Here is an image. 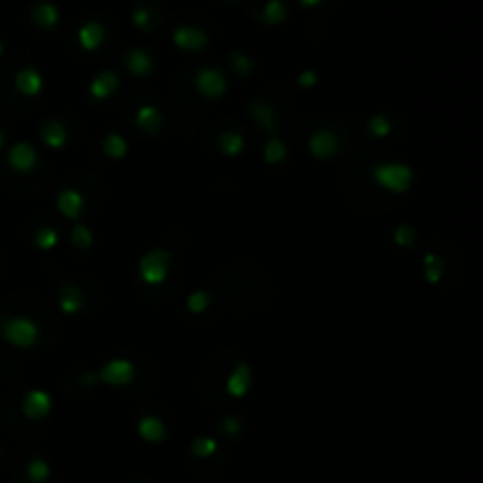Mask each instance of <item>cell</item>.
Returning <instances> with one entry per match:
<instances>
[{
	"label": "cell",
	"instance_id": "6da1fadb",
	"mask_svg": "<svg viewBox=\"0 0 483 483\" xmlns=\"http://www.w3.org/2000/svg\"><path fill=\"white\" fill-rule=\"evenodd\" d=\"M375 182L392 194H406L413 184V170L404 163H382L373 168Z\"/></svg>",
	"mask_w": 483,
	"mask_h": 483
},
{
	"label": "cell",
	"instance_id": "7a4b0ae2",
	"mask_svg": "<svg viewBox=\"0 0 483 483\" xmlns=\"http://www.w3.org/2000/svg\"><path fill=\"white\" fill-rule=\"evenodd\" d=\"M0 330H3V337L8 339L10 344L22 346V349L33 346L36 342H38V335H40L38 325H36L31 319H26V316L5 319L3 323H0Z\"/></svg>",
	"mask_w": 483,
	"mask_h": 483
},
{
	"label": "cell",
	"instance_id": "3957f363",
	"mask_svg": "<svg viewBox=\"0 0 483 483\" xmlns=\"http://www.w3.org/2000/svg\"><path fill=\"white\" fill-rule=\"evenodd\" d=\"M168 271H170V252L165 250L148 252L139 262V276L144 278V283H148V286L163 283L168 278Z\"/></svg>",
	"mask_w": 483,
	"mask_h": 483
},
{
	"label": "cell",
	"instance_id": "277c9868",
	"mask_svg": "<svg viewBox=\"0 0 483 483\" xmlns=\"http://www.w3.org/2000/svg\"><path fill=\"white\" fill-rule=\"evenodd\" d=\"M135 375H137V370H135L132 363L125 361V358H116V361H109L102 370H99L97 380L107 382V385H114V387H121V385L132 382Z\"/></svg>",
	"mask_w": 483,
	"mask_h": 483
},
{
	"label": "cell",
	"instance_id": "5b68a950",
	"mask_svg": "<svg viewBox=\"0 0 483 483\" xmlns=\"http://www.w3.org/2000/svg\"><path fill=\"white\" fill-rule=\"evenodd\" d=\"M196 88L203 97L217 99L227 92V80L217 69H201L196 73Z\"/></svg>",
	"mask_w": 483,
	"mask_h": 483
},
{
	"label": "cell",
	"instance_id": "8992f818",
	"mask_svg": "<svg viewBox=\"0 0 483 483\" xmlns=\"http://www.w3.org/2000/svg\"><path fill=\"white\" fill-rule=\"evenodd\" d=\"M309 151H312V156L321 158V160L335 156L339 151L337 135L330 132V130H319V132H314L312 139H309Z\"/></svg>",
	"mask_w": 483,
	"mask_h": 483
},
{
	"label": "cell",
	"instance_id": "52a82bcc",
	"mask_svg": "<svg viewBox=\"0 0 483 483\" xmlns=\"http://www.w3.org/2000/svg\"><path fill=\"white\" fill-rule=\"evenodd\" d=\"M8 160H10V165L17 172H29V170L36 168V163H38V153H36L33 146H29V144H24V141H20V144H15V146L10 148Z\"/></svg>",
	"mask_w": 483,
	"mask_h": 483
},
{
	"label": "cell",
	"instance_id": "ba28073f",
	"mask_svg": "<svg viewBox=\"0 0 483 483\" xmlns=\"http://www.w3.org/2000/svg\"><path fill=\"white\" fill-rule=\"evenodd\" d=\"M49 408H52V399H49V394H45L43 389H33V392H29L26 399H24V415L31 420L45 417L49 413Z\"/></svg>",
	"mask_w": 483,
	"mask_h": 483
},
{
	"label": "cell",
	"instance_id": "9c48e42d",
	"mask_svg": "<svg viewBox=\"0 0 483 483\" xmlns=\"http://www.w3.org/2000/svg\"><path fill=\"white\" fill-rule=\"evenodd\" d=\"M172 40L182 49H201L208 45V33L194 26H179L175 31V36H172Z\"/></svg>",
	"mask_w": 483,
	"mask_h": 483
},
{
	"label": "cell",
	"instance_id": "30bf717a",
	"mask_svg": "<svg viewBox=\"0 0 483 483\" xmlns=\"http://www.w3.org/2000/svg\"><path fill=\"white\" fill-rule=\"evenodd\" d=\"M250 385H252V370H250V365L238 363L236 370L229 375L227 392L231 394V396H245V392L250 389Z\"/></svg>",
	"mask_w": 483,
	"mask_h": 483
},
{
	"label": "cell",
	"instance_id": "8fae6325",
	"mask_svg": "<svg viewBox=\"0 0 483 483\" xmlns=\"http://www.w3.org/2000/svg\"><path fill=\"white\" fill-rule=\"evenodd\" d=\"M15 85L22 95L36 97V95H40V90H43V76L36 69H22L20 73H17Z\"/></svg>",
	"mask_w": 483,
	"mask_h": 483
},
{
	"label": "cell",
	"instance_id": "7c38bea8",
	"mask_svg": "<svg viewBox=\"0 0 483 483\" xmlns=\"http://www.w3.org/2000/svg\"><path fill=\"white\" fill-rule=\"evenodd\" d=\"M125 64L135 76H146V73H151V69H153L151 54H148L146 49H139V47L130 49L128 57H125Z\"/></svg>",
	"mask_w": 483,
	"mask_h": 483
},
{
	"label": "cell",
	"instance_id": "4fadbf2b",
	"mask_svg": "<svg viewBox=\"0 0 483 483\" xmlns=\"http://www.w3.org/2000/svg\"><path fill=\"white\" fill-rule=\"evenodd\" d=\"M116 88H118V76H116L114 71H104V73H99L95 80H92L90 95L95 99H107Z\"/></svg>",
	"mask_w": 483,
	"mask_h": 483
},
{
	"label": "cell",
	"instance_id": "5bb4252c",
	"mask_svg": "<svg viewBox=\"0 0 483 483\" xmlns=\"http://www.w3.org/2000/svg\"><path fill=\"white\" fill-rule=\"evenodd\" d=\"M59 213L66 215V217H78V213L83 210V196L78 194L76 189H64L57 198Z\"/></svg>",
	"mask_w": 483,
	"mask_h": 483
},
{
	"label": "cell",
	"instance_id": "9a60e30c",
	"mask_svg": "<svg viewBox=\"0 0 483 483\" xmlns=\"http://www.w3.org/2000/svg\"><path fill=\"white\" fill-rule=\"evenodd\" d=\"M78 40L85 49H97L104 40V26L99 22H88L83 24L78 31Z\"/></svg>",
	"mask_w": 483,
	"mask_h": 483
},
{
	"label": "cell",
	"instance_id": "2e32d148",
	"mask_svg": "<svg viewBox=\"0 0 483 483\" xmlns=\"http://www.w3.org/2000/svg\"><path fill=\"white\" fill-rule=\"evenodd\" d=\"M31 15H33V22L43 29H52V26H57V22H59V10H57V5H52V3H38Z\"/></svg>",
	"mask_w": 483,
	"mask_h": 483
},
{
	"label": "cell",
	"instance_id": "e0dca14e",
	"mask_svg": "<svg viewBox=\"0 0 483 483\" xmlns=\"http://www.w3.org/2000/svg\"><path fill=\"white\" fill-rule=\"evenodd\" d=\"M139 436L144 438V441H151V443H156L160 441V438H165V424L160 422L158 417H144V420H139Z\"/></svg>",
	"mask_w": 483,
	"mask_h": 483
},
{
	"label": "cell",
	"instance_id": "ac0fdd59",
	"mask_svg": "<svg viewBox=\"0 0 483 483\" xmlns=\"http://www.w3.org/2000/svg\"><path fill=\"white\" fill-rule=\"evenodd\" d=\"M43 139H45L47 146L61 148V146H64V141H66L64 125H59V123H45V128H43Z\"/></svg>",
	"mask_w": 483,
	"mask_h": 483
},
{
	"label": "cell",
	"instance_id": "d6986e66",
	"mask_svg": "<svg viewBox=\"0 0 483 483\" xmlns=\"http://www.w3.org/2000/svg\"><path fill=\"white\" fill-rule=\"evenodd\" d=\"M61 309H64L66 314H76L80 307H83V295H80L78 288L73 286H64V290H61V300H59Z\"/></svg>",
	"mask_w": 483,
	"mask_h": 483
},
{
	"label": "cell",
	"instance_id": "ffe728a7",
	"mask_svg": "<svg viewBox=\"0 0 483 483\" xmlns=\"http://www.w3.org/2000/svg\"><path fill=\"white\" fill-rule=\"evenodd\" d=\"M160 114L153 107H141L137 111V125L141 130H146V132H156V130L160 128Z\"/></svg>",
	"mask_w": 483,
	"mask_h": 483
},
{
	"label": "cell",
	"instance_id": "44dd1931",
	"mask_svg": "<svg viewBox=\"0 0 483 483\" xmlns=\"http://www.w3.org/2000/svg\"><path fill=\"white\" fill-rule=\"evenodd\" d=\"M262 17L266 24H281L286 20V3H283V0H269V3L264 5Z\"/></svg>",
	"mask_w": 483,
	"mask_h": 483
},
{
	"label": "cell",
	"instance_id": "7402d4cb",
	"mask_svg": "<svg viewBox=\"0 0 483 483\" xmlns=\"http://www.w3.org/2000/svg\"><path fill=\"white\" fill-rule=\"evenodd\" d=\"M220 148H222V153H227V156H236V153L243 151V137H240V135H236V132L222 135Z\"/></svg>",
	"mask_w": 483,
	"mask_h": 483
},
{
	"label": "cell",
	"instance_id": "603a6c76",
	"mask_svg": "<svg viewBox=\"0 0 483 483\" xmlns=\"http://www.w3.org/2000/svg\"><path fill=\"white\" fill-rule=\"evenodd\" d=\"M104 151H107V156L111 158H123L128 153V144H125V139L118 137V135H109V137L104 139Z\"/></svg>",
	"mask_w": 483,
	"mask_h": 483
},
{
	"label": "cell",
	"instance_id": "cb8c5ba5",
	"mask_svg": "<svg viewBox=\"0 0 483 483\" xmlns=\"http://www.w3.org/2000/svg\"><path fill=\"white\" fill-rule=\"evenodd\" d=\"M252 116H255L257 123H262V125L266 130H274V109L269 107V104H252Z\"/></svg>",
	"mask_w": 483,
	"mask_h": 483
},
{
	"label": "cell",
	"instance_id": "d4e9b609",
	"mask_svg": "<svg viewBox=\"0 0 483 483\" xmlns=\"http://www.w3.org/2000/svg\"><path fill=\"white\" fill-rule=\"evenodd\" d=\"M26 476H29V481H33V483H43L49 476V467H47V462H43V460H31L29 462V467H26Z\"/></svg>",
	"mask_w": 483,
	"mask_h": 483
},
{
	"label": "cell",
	"instance_id": "484cf974",
	"mask_svg": "<svg viewBox=\"0 0 483 483\" xmlns=\"http://www.w3.org/2000/svg\"><path fill=\"white\" fill-rule=\"evenodd\" d=\"M441 271H443V264H441V259H438L436 255H427L424 257L427 281H429V283H438V281H441Z\"/></svg>",
	"mask_w": 483,
	"mask_h": 483
},
{
	"label": "cell",
	"instance_id": "4316f807",
	"mask_svg": "<svg viewBox=\"0 0 483 483\" xmlns=\"http://www.w3.org/2000/svg\"><path fill=\"white\" fill-rule=\"evenodd\" d=\"M264 158L269 160V163H281V160L286 158V144H283L281 139H271L264 148Z\"/></svg>",
	"mask_w": 483,
	"mask_h": 483
},
{
	"label": "cell",
	"instance_id": "83f0119b",
	"mask_svg": "<svg viewBox=\"0 0 483 483\" xmlns=\"http://www.w3.org/2000/svg\"><path fill=\"white\" fill-rule=\"evenodd\" d=\"M208 305H210V295L206 293V290H196V293H191L189 300H187L189 312H194V314H201Z\"/></svg>",
	"mask_w": 483,
	"mask_h": 483
},
{
	"label": "cell",
	"instance_id": "f1b7e54d",
	"mask_svg": "<svg viewBox=\"0 0 483 483\" xmlns=\"http://www.w3.org/2000/svg\"><path fill=\"white\" fill-rule=\"evenodd\" d=\"M191 450H194V455L208 457V455H213L215 450H217V443H215L213 438L203 436V438H196V441H194V445H191Z\"/></svg>",
	"mask_w": 483,
	"mask_h": 483
},
{
	"label": "cell",
	"instance_id": "f546056e",
	"mask_svg": "<svg viewBox=\"0 0 483 483\" xmlns=\"http://www.w3.org/2000/svg\"><path fill=\"white\" fill-rule=\"evenodd\" d=\"M368 128H370V132H373L375 137H387L392 123H389L385 116H373V118L368 121Z\"/></svg>",
	"mask_w": 483,
	"mask_h": 483
},
{
	"label": "cell",
	"instance_id": "4dcf8cb0",
	"mask_svg": "<svg viewBox=\"0 0 483 483\" xmlns=\"http://www.w3.org/2000/svg\"><path fill=\"white\" fill-rule=\"evenodd\" d=\"M231 66H233V71L240 73V76H247V73H250V69H252V61L243 52H233L231 54Z\"/></svg>",
	"mask_w": 483,
	"mask_h": 483
},
{
	"label": "cell",
	"instance_id": "1f68e13d",
	"mask_svg": "<svg viewBox=\"0 0 483 483\" xmlns=\"http://www.w3.org/2000/svg\"><path fill=\"white\" fill-rule=\"evenodd\" d=\"M73 243L78 247H90L92 245V233L88 231V227L76 224L73 227Z\"/></svg>",
	"mask_w": 483,
	"mask_h": 483
},
{
	"label": "cell",
	"instance_id": "d6a6232c",
	"mask_svg": "<svg viewBox=\"0 0 483 483\" xmlns=\"http://www.w3.org/2000/svg\"><path fill=\"white\" fill-rule=\"evenodd\" d=\"M36 243H38L43 250H49V247L57 245V233L52 229H40L38 236H36Z\"/></svg>",
	"mask_w": 483,
	"mask_h": 483
},
{
	"label": "cell",
	"instance_id": "836d02e7",
	"mask_svg": "<svg viewBox=\"0 0 483 483\" xmlns=\"http://www.w3.org/2000/svg\"><path fill=\"white\" fill-rule=\"evenodd\" d=\"M394 238H396V243H399V245H413L415 243V231H413V229L411 227H399V229H396V233H394Z\"/></svg>",
	"mask_w": 483,
	"mask_h": 483
},
{
	"label": "cell",
	"instance_id": "e575fe53",
	"mask_svg": "<svg viewBox=\"0 0 483 483\" xmlns=\"http://www.w3.org/2000/svg\"><path fill=\"white\" fill-rule=\"evenodd\" d=\"M132 20L135 24H137L139 29H148L151 26V15H148V10L146 8H137L132 12Z\"/></svg>",
	"mask_w": 483,
	"mask_h": 483
},
{
	"label": "cell",
	"instance_id": "d590c367",
	"mask_svg": "<svg viewBox=\"0 0 483 483\" xmlns=\"http://www.w3.org/2000/svg\"><path fill=\"white\" fill-rule=\"evenodd\" d=\"M316 80H319V78H316V73H314V71H302V73H300V78H297V83H300L302 88H314Z\"/></svg>",
	"mask_w": 483,
	"mask_h": 483
},
{
	"label": "cell",
	"instance_id": "8d00e7d4",
	"mask_svg": "<svg viewBox=\"0 0 483 483\" xmlns=\"http://www.w3.org/2000/svg\"><path fill=\"white\" fill-rule=\"evenodd\" d=\"M222 424H224V429L229 431V434H236V431L240 429V424L236 422V420H224Z\"/></svg>",
	"mask_w": 483,
	"mask_h": 483
},
{
	"label": "cell",
	"instance_id": "74e56055",
	"mask_svg": "<svg viewBox=\"0 0 483 483\" xmlns=\"http://www.w3.org/2000/svg\"><path fill=\"white\" fill-rule=\"evenodd\" d=\"M300 3H302V5H319L321 0H300Z\"/></svg>",
	"mask_w": 483,
	"mask_h": 483
},
{
	"label": "cell",
	"instance_id": "f35d334b",
	"mask_svg": "<svg viewBox=\"0 0 483 483\" xmlns=\"http://www.w3.org/2000/svg\"><path fill=\"white\" fill-rule=\"evenodd\" d=\"M3 144H5V135H3V130H0V148H3Z\"/></svg>",
	"mask_w": 483,
	"mask_h": 483
},
{
	"label": "cell",
	"instance_id": "ab89813d",
	"mask_svg": "<svg viewBox=\"0 0 483 483\" xmlns=\"http://www.w3.org/2000/svg\"><path fill=\"white\" fill-rule=\"evenodd\" d=\"M0 57H3V40H0Z\"/></svg>",
	"mask_w": 483,
	"mask_h": 483
}]
</instances>
